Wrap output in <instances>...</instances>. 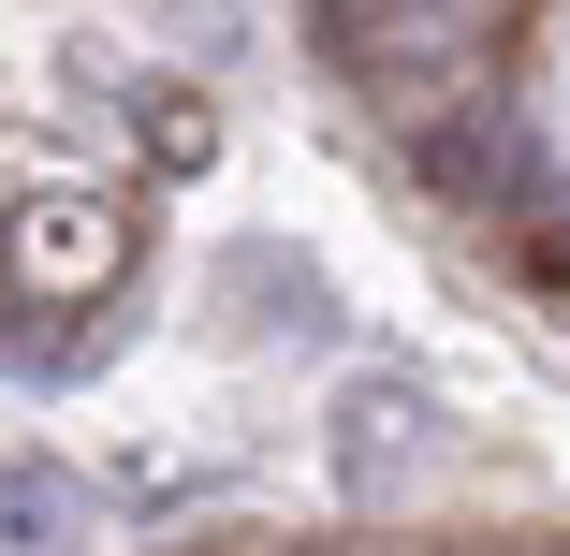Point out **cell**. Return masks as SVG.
<instances>
[{"label": "cell", "instance_id": "277c9868", "mask_svg": "<svg viewBox=\"0 0 570 556\" xmlns=\"http://www.w3.org/2000/svg\"><path fill=\"white\" fill-rule=\"evenodd\" d=\"M424 381H352V396H336V484H352V498H381L395 484V455H424Z\"/></svg>", "mask_w": 570, "mask_h": 556}, {"label": "cell", "instance_id": "3957f363", "mask_svg": "<svg viewBox=\"0 0 570 556\" xmlns=\"http://www.w3.org/2000/svg\"><path fill=\"white\" fill-rule=\"evenodd\" d=\"M0 250H16L30 293H102V279H118V220H102V205H16Z\"/></svg>", "mask_w": 570, "mask_h": 556}, {"label": "cell", "instance_id": "5b68a950", "mask_svg": "<svg viewBox=\"0 0 570 556\" xmlns=\"http://www.w3.org/2000/svg\"><path fill=\"white\" fill-rule=\"evenodd\" d=\"M73 513H88V484H73V469H45V455H16V469H0V542H16V556H45Z\"/></svg>", "mask_w": 570, "mask_h": 556}, {"label": "cell", "instance_id": "ba28073f", "mask_svg": "<svg viewBox=\"0 0 570 556\" xmlns=\"http://www.w3.org/2000/svg\"><path fill=\"white\" fill-rule=\"evenodd\" d=\"M527 556H570V542H527Z\"/></svg>", "mask_w": 570, "mask_h": 556}, {"label": "cell", "instance_id": "8992f818", "mask_svg": "<svg viewBox=\"0 0 570 556\" xmlns=\"http://www.w3.org/2000/svg\"><path fill=\"white\" fill-rule=\"evenodd\" d=\"M512 279L570 308V191H556V205H527V235H512Z\"/></svg>", "mask_w": 570, "mask_h": 556}, {"label": "cell", "instance_id": "6da1fadb", "mask_svg": "<svg viewBox=\"0 0 570 556\" xmlns=\"http://www.w3.org/2000/svg\"><path fill=\"white\" fill-rule=\"evenodd\" d=\"M498 30H512V0H307V45L352 88H381L395 118L469 103L483 59H498Z\"/></svg>", "mask_w": 570, "mask_h": 556}, {"label": "cell", "instance_id": "52a82bcc", "mask_svg": "<svg viewBox=\"0 0 570 556\" xmlns=\"http://www.w3.org/2000/svg\"><path fill=\"white\" fill-rule=\"evenodd\" d=\"M147 147H161V162H205V103H190V88L147 103Z\"/></svg>", "mask_w": 570, "mask_h": 556}, {"label": "cell", "instance_id": "7a4b0ae2", "mask_svg": "<svg viewBox=\"0 0 570 556\" xmlns=\"http://www.w3.org/2000/svg\"><path fill=\"white\" fill-rule=\"evenodd\" d=\"M410 191L453 205V220H483V205H556V176H541V147H527V118H512L498 88L410 118Z\"/></svg>", "mask_w": 570, "mask_h": 556}]
</instances>
